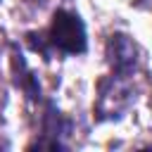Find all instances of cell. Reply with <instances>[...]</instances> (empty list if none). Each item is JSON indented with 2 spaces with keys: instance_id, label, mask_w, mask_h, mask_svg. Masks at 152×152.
<instances>
[{
  "instance_id": "6da1fadb",
  "label": "cell",
  "mask_w": 152,
  "mask_h": 152,
  "mask_svg": "<svg viewBox=\"0 0 152 152\" xmlns=\"http://www.w3.org/2000/svg\"><path fill=\"white\" fill-rule=\"evenodd\" d=\"M48 43L66 55H81L88 48V38H86V26L78 19V14L66 12V10H57L52 14V24L48 28Z\"/></svg>"
}]
</instances>
